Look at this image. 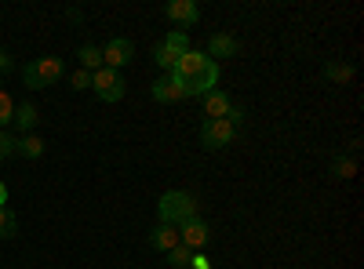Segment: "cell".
Segmentation results:
<instances>
[{"instance_id":"obj_1","label":"cell","mask_w":364,"mask_h":269,"mask_svg":"<svg viewBox=\"0 0 364 269\" xmlns=\"http://www.w3.org/2000/svg\"><path fill=\"white\" fill-rule=\"evenodd\" d=\"M171 77H175V84L182 87V95H208V92H215V84H219V62H211L208 55H200V51H186L178 58V66L171 70Z\"/></svg>"},{"instance_id":"obj_2","label":"cell","mask_w":364,"mask_h":269,"mask_svg":"<svg viewBox=\"0 0 364 269\" xmlns=\"http://www.w3.org/2000/svg\"><path fill=\"white\" fill-rule=\"evenodd\" d=\"M157 212H161V222L164 226H186L190 219H197V200L193 193H182V190H168L161 200H157Z\"/></svg>"},{"instance_id":"obj_3","label":"cell","mask_w":364,"mask_h":269,"mask_svg":"<svg viewBox=\"0 0 364 269\" xmlns=\"http://www.w3.org/2000/svg\"><path fill=\"white\" fill-rule=\"evenodd\" d=\"M66 73V66H63V58H55V55H48V58H37V62H29L26 70H22V80H26V87H33V92H41V87H51L58 77Z\"/></svg>"},{"instance_id":"obj_4","label":"cell","mask_w":364,"mask_h":269,"mask_svg":"<svg viewBox=\"0 0 364 269\" xmlns=\"http://www.w3.org/2000/svg\"><path fill=\"white\" fill-rule=\"evenodd\" d=\"M186 51H190V37H186V29H171V33L154 48V62H157L161 70H168V73H171V70L178 66V58L186 55Z\"/></svg>"},{"instance_id":"obj_5","label":"cell","mask_w":364,"mask_h":269,"mask_svg":"<svg viewBox=\"0 0 364 269\" xmlns=\"http://www.w3.org/2000/svg\"><path fill=\"white\" fill-rule=\"evenodd\" d=\"M91 87H95V95L102 99V102H120L124 99V77H120V70H109V66H102V70H95L91 73Z\"/></svg>"},{"instance_id":"obj_6","label":"cell","mask_w":364,"mask_h":269,"mask_svg":"<svg viewBox=\"0 0 364 269\" xmlns=\"http://www.w3.org/2000/svg\"><path fill=\"white\" fill-rule=\"evenodd\" d=\"M233 135H237V128L230 121H204V128H200L204 149H226L233 142Z\"/></svg>"},{"instance_id":"obj_7","label":"cell","mask_w":364,"mask_h":269,"mask_svg":"<svg viewBox=\"0 0 364 269\" xmlns=\"http://www.w3.org/2000/svg\"><path fill=\"white\" fill-rule=\"evenodd\" d=\"M135 58V44L128 40V37H117V40H109L106 48H102V62L109 66V70H120V66H128Z\"/></svg>"},{"instance_id":"obj_8","label":"cell","mask_w":364,"mask_h":269,"mask_svg":"<svg viewBox=\"0 0 364 269\" xmlns=\"http://www.w3.org/2000/svg\"><path fill=\"white\" fill-rule=\"evenodd\" d=\"M208 236H211V229L200 219H190L186 226H178V244H186L190 251H200L208 244Z\"/></svg>"},{"instance_id":"obj_9","label":"cell","mask_w":364,"mask_h":269,"mask_svg":"<svg viewBox=\"0 0 364 269\" xmlns=\"http://www.w3.org/2000/svg\"><path fill=\"white\" fill-rule=\"evenodd\" d=\"M200 102H204V116H208V121H226V113L233 109V99L226 92H219V87H215V92H208Z\"/></svg>"},{"instance_id":"obj_10","label":"cell","mask_w":364,"mask_h":269,"mask_svg":"<svg viewBox=\"0 0 364 269\" xmlns=\"http://www.w3.org/2000/svg\"><path fill=\"white\" fill-rule=\"evenodd\" d=\"M164 15H168L171 22H178V26H197L200 8L193 4V0H171V4L164 8Z\"/></svg>"},{"instance_id":"obj_11","label":"cell","mask_w":364,"mask_h":269,"mask_svg":"<svg viewBox=\"0 0 364 269\" xmlns=\"http://www.w3.org/2000/svg\"><path fill=\"white\" fill-rule=\"evenodd\" d=\"M37 121H41V113H37V106H33V102H18V106H15L11 124H15L22 135H29V131H33V128H37Z\"/></svg>"},{"instance_id":"obj_12","label":"cell","mask_w":364,"mask_h":269,"mask_svg":"<svg viewBox=\"0 0 364 269\" xmlns=\"http://www.w3.org/2000/svg\"><path fill=\"white\" fill-rule=\"evenodd\" d=\"M154 99H157V102H168V106H171V102H182L186 95H182V87H178V84H175V77L168 73V77H161V80L154 84Z\"/></svg>"},{"instance_id":"obj_13","label":"cell","mask_w":364,"mask_h":269,"mask_svg":"<svg viewBox=\"0 0 364 269\" xmlns=\"http://www.w3.org/2000/svg\"><path fill=\"white\" fill-rule=\"evenodd\" d=\"M237 55V40L230 37V33H215L208 40V58L215 62V58H233Z\"/></svg>"},{"instance_id":"obj_14","label":"cell","mask_w":364,"mask_h":269,"mask_svg":"<svg viewBox=\"0 0 364 269\" xmlns=\"http://www.w3.org/2000/svg\"><path fill=\"white\" fill-rule=\"evenodd\" d=\"M149 244H154L157 251H164V255H168L171 248H178V229H175V226H164V222H161V226H157L154 233H149Z\"/></svg>"},{"instance_id":"obj_15","label":"cell","mask_w":364,"mask_h":269,"mask_svg":"<svg viewBox=\"0 0 364 269\" xmlns=\"http://www.w3.org/2000/svg\"><path fill=\"white\" fill-rule=\"evenodd\" d=\"M15 153H22L26 160H41V157H44V138H37V135H22V138L15 142Z\"/></svg>"},{"instance_id":"obj_16","label":"cell","mask_w":364,"mask_h":269,"mask_svg":"<svg viewBox=\"0 0 364 269\" xmlns=\"http://www.w3.org/2000/svg\"><path fill=\"white\" fill-rule=\"evenodd\" d=\"M80 70H87V73L102 70V48H95V44H84V48H80Z\"/></svg>"},{"instance_id":"obj_17","label":"cell","mask_w":364,"mask_h":269,"mask_svg":"<svg viewBox=\"0 0 364 269\" xmlns=\"http://www.w3.org/2000/svg\"><path fill=\"white\" fill-rule=\"evenodd\" d=\"M324 77H328L331 84H350V80H353V66H350V62H328V66H324Z\"/></svg>"},{"instance_id":"obj_18","label":"cell","mask_w":364,"mask_h":269,"mask_svg":"<svg viewBox=\"0 0 364 269\" xmlns=\"http://www.w3.org/2000/svg\"><path fill=\"white\" fill-rule=\"evenodd\" d=\"M15 233H18L15 212H11V207H0V241H4V236H15Z\"/></svg>"},{"instance_id":"obj_19","label":"cell","mask_w":364,"mask_h":269,"mask_svg":"<svg viewBox=\"0 0 364 269\" xmlns=\"http://www.w3.org/2000/svg\"><path fill=\"white\" fill-rule=\"evenodd\" d=\"M190 258H193V251H190L186 244H178V248H171V251H168V265H171V269H186V265H190Z\"/></svg>"},{"instance_id":"obj_20","label":"cell","mask_w":364,"mask_h":269,"mask_svg":"<svg viewBox=\"0 0 364 269\" xmlns=\"http://www.w3.org/2000/svg\"><path fill=\"white\" fill-rule=\"evenodd\" d=\"M11 116H15V102L4 87H0V131H4V124H11Z\"/></svg>"},{"instance_id":"obj_21","label":"cell","mask_w":364,"mask_h":269,"mask_svg":"<svg viewBox=\"0 0 364 269\" xmlns=\"http://www.w3.org/2000/svg\"><path fill=\"white\" fill-rule=\"evenodd\" d=\"M353 171H357V164L350 157H336V164H331V175L336 178H353Z\"/></svg>"},{"instance_id":"obj_22","label":"cell","mask_w":364,"mask_h":269,"mask_svg":"<svg viewBox=\"0 0 364 269\" xmlns=\"http://www.w3.org/2000/svg\"><path fill=\"white\" fill-rule=\"evenodd\" d=\"M15 142H18V138H11L8 131H0V160H8V157L15 153Z\"/></svg>"},{"instance_id":"obj_23","label":"cell","mask_w":364,"mask_h":269,"mask_svg":"<svg viewBox=\"0 0 364 269\" xmlns=\"http://www.w3.org/2000/svg\"><path fill=\"white\" fill-rule=\"evenodd\" d=\"M70 84L77 87V92H84V87H91V73H87V70H77V73L70 77Z\"/></svg>"},{"instance_id":"obj_24","label":"cell","mask_w":364,"mask_h":269,"mask_svg":"<svg viewBox=\"0 0 364 269\" xmlns=\"http://www.w3.org/2000/svg\"><path fill=\"white\" fill-rule=\"evenodd\" d=\"M226 121H230L233 128H240V124H245V109H240V106H233V109L226 113Z\"/></svg>"},{"instance_id":"obj_25","label":"cell","mask_w":364,"mask_h":269,"mask_svg":"<svg viewBox=\"0 0 364 269\" xmlns=\"http://www.w3.org/2000/svg\"><path fill=\"white\" fill-rule=\"evenodd\" d=\"M190 269H211V258H204L200 251H193V258H190Z\"/></svg>"},{"instance_id":"obj_26","label":"cell","mask_w":364,"mask_h":269,"mask_svg":"<svg viewBox=\"0 0 364 269\" xmlns=\"http://www.w3.org/2000/svg\"><path fill=\"white\" fill-rule=\"evenodd\" d=\"M11 66H15V62H11V55H8L4 48H0V73H8Z\"/></svg>"},{"instance_id":"obj_27","label":"cell","mask_w":364,"mask_h":269,"mask_svg":"<svg viewBox=\"0 0 364 269\" xmlns=\"http://www.w3.org/2000/svg\"><path fill=\"white\" fill-rule=\"evenodd\" d=\"M0 207H8V186L0 182Z\"/></svg>"}]
</instances>
